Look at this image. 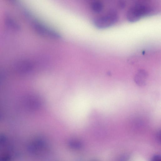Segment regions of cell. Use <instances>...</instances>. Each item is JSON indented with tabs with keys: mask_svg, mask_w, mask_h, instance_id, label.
<instances>
[{
	"mask_svg": "<svg viewBox=\"0 0 161 161\" xmlns=\"http://www.w3.org/2000/svg\"><path fill=\"white\" fill-rule=\"evenodd\" d=\"M156 8L143 1H138L130 7L127 13V18L130 21H136L142 18L155 14Z\"/></svg>",
	"mask_w": 161,
	"mask_h": 161,
	"instance_id": "1",
	"label": "cell"
},
{
	"mask_svg": "<svg viewBox=\"0 0 161 161\" xmlns=\"http://www.w3.org/2000/svg\"><path fill=\"white\" fill-rule=\"evenodd\" d=\"M118 19L117 12L112 9L105 14L95 18L93 20V23L97 28H105L114 24L117 22Z\"/></svg>",
	"mask_w": 161,
	"mask_h": 161,
	"instance_id": "2",
	"label": "cell"
},
{
	"mask_svg": "<svg viewBox=\"0 0 161 161\" xmlns=\"http://www.w3.org/2000/svg\"><path fill=\"white\" fill-rule=\"evenodd\" d=\"M33 23V28L36 32L39 34L53 38H58L60 37V36L57 32L49 28L42 24L37 22Z\"/></svg>",
	"mask_w": 161,
	"mask_h": 161,
	"instance_id": "3",
	"label": "cell"
},
{
	"mask_svg": "<svg viewBox=\"0 0 161 161\" xmlns=\"http://www.w3.org/2000/svg\"><path fill=\"white\" fill-rule=\"evenodd\" d=\"M147 77V74L146 72L141 70L138 72L136 77V81L139 85H143L145 82Z\"/></svg>",
	"mask_w": 161,
	"mask_h": 161,
	"instance_id": "4",
	"label": "cell"
},
{
	"mask_svg": "<svg viewBox=\"0 0 161 161\" xmlns=\"http://www.w3.org/2000/svg\"><path fill=\"white\" fill-rule=\"evenodd\" d=\"M103 3L99 1H94L91 5V8L92 10L95 13H99L103 10Z\"/></svg>",
	"mask_w": 161,
	"mask_h": 161,
	"instance_id": "5",
	"label": "cell"
},
{
	"mask_svg": "<svg viewBox=\"0 0 161 161\" xmlns=\"http://www.w3.org/2000/svg\"><path fill=\"white\" fill-rule=\"evenodd\" d=\"M70 144L71 146L75 148H78L80 146V144L76 141L71 142Z\"/></svg>",
	"mask_w": 161,
	"mask_h": 161,
	"instance_id": "6",
	"label": "cell"
},
{
	"mask_svg": "<svg viewBox=\"0 0 161 161\" xmlns=\"http://www.w3.org/2000/svg\"><path fill=\"white\" fill-rule=\"evenodd\" d=\"M151 161H161V157L159 155H155L153 157Z\"/></svg>",
	"mask_w": 161,
	"mask_h": 161,
	"instance_id": "7",
	"label": "cell"
},
{
	"mask_svg": "<svg viewBox=\"0 0 161 161\" xmlns=\"http://www.w3.org/2000/svg\"><path fill=\"white\" fill-rule=\"evenodd\" d=\"M125 3L124 2H121L119 3V6H120V7H121L122 8H123L125 7Z\"/></svg>",
	"mask_w": 161,
	"mask_h": 161,
	"instance_id": "8",
	"label": "cell"
}]
</instances>
